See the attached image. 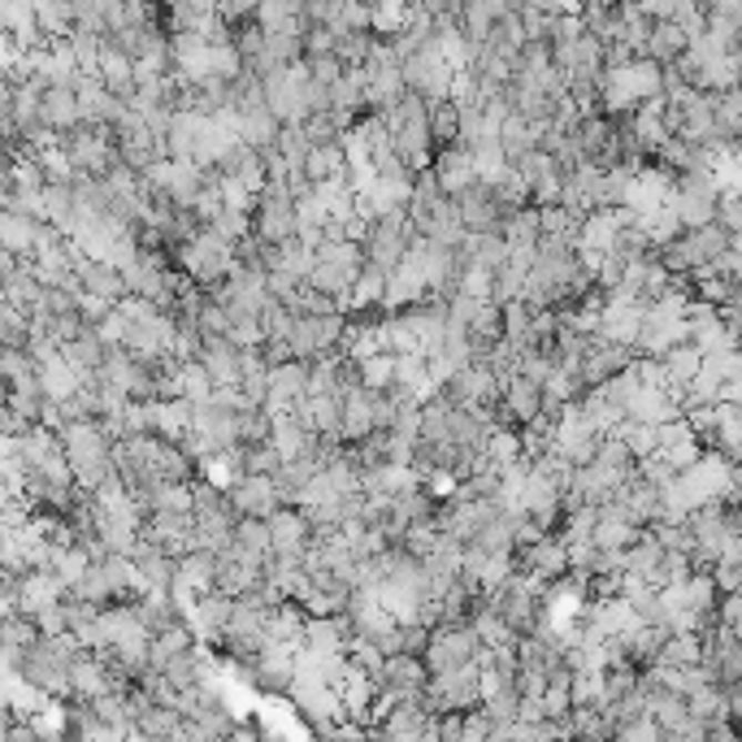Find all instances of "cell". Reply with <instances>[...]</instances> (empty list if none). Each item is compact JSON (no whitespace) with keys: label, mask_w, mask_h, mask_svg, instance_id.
<instances>
[{"label":"cell","mask_w":742,"mask_h":742,"mask_svg":"<svg viewBox=\"0 0 742 742\" xmlns=\"http://www.w3.org/2000/svg\"><path fill=\"white\" fill-rule=\"evenodd\" d=\"M174 261H179V270H183L196 287H204V292H217V287L240 270L235 244H226V240L213 235V231H204V235H196L187 247H179Z\"/></svg>","instance_id":"obj_1"},{"label":"cell","mask_w":742,"mask_h":742,"mask_svg":"<svg viewBox=\"0 0 742 742\" xmlns=\"http://www.w3.org/2000/svg\"><path fill=\"white\" fill-rule=\"evenodd\" d=\"M478 655H482V643L469 626H444V630H435V639L426 647V669H430V678H447V673L478 664Z\"/></svg>","instance_id":"obj_2"},{"label":"cell","mask_w":742,"mask_h":742,"mask_svg":"<svg viewBox=\"0 0 742 742\" xmlns=\"http://www.w3.org/2000/svg\"><path fill=\"white\" fill-rule=\"evenodd\" d=\"M226 499H231V508L240 512V521H244V517L270 521V517L283 512V495L274 487V478H261V474H244L240 482H231V487H226Z\"/></svg>","instance_id":"obj_3"},{"label":"cell","mask_w":742,"mask_h":742,"mask_svg":"<svg viewBox=\"0 0 742 742\" xmlns=\"http://www.w3.org/2000/svg\"><path fill=\"white\" fill-rule=\"evenodd\" d=\"M643 317H647V304H639V299L603 296L599 339H608V344H617V347H634L639 335H643Z\"/></svg>","instance_id":"obj_4"},{"label":"cell","mask_w":742,"mask_h":742,"mask_svg":"<svg viewBox=\"0 0 742 742\" xmlns=\"http://www.w3.org/2000/svg\"><path fill=\"white\" fill-rule=\"evenodd\" d=\"M296 673H299V647L265 643L256 651V660H252V678H256V687H265V691H292V687H296Z\"/></svg>","instance_id":"obj_5"},{"label":"cell","mask_w":742,"mask_h":742,"mask_svg":"<svg viewBox=\"0 0 742 742\" xmlns=\"http://www.w3.org/2000/svg\"><path fill=\"white\" fill-rule=\"evenodd\" d=\"M435 179H439V187H444L447 200L465 196V192H474L478 187V170H474V152L469 149H444L439 156H435Z\"/></svg>","instance_id":"obj_6"},{"label":"cell","mask_w":742,"mask_h":742,"mask_svg":"<svg viewBox=\"0 0 742 742\" xmlns=\"http://www.w3.org/2000/svg\"><path fill=\"white\" fill-rule=\"evenodd\" d=\"M270 535H274V556H296V560H304L317 539L299 508H283L278 517H270Z\"/></svg>","instance_id":"obj_7"},{"label":"cell","mask_w":742,"mask_h":742,"mask_svg":"<svg viewBox=\"0 0 742 742\" xmlns=\"http://www.w3.org/2000/svg\"><path fill=\"white\" fill-rule=\"evenodd\" d=\"M200 365L209 369V378L222 387H240V374H244V347H235L231 339H204V352H200Z\"/></svg>","instance_id":"obj_8"},{"label":"cell","mask_w":742,"mask_h":742,"mask_svg":"<svg viewBox=\"0 0 742 742\" xmlns=\"http://www.w3.org/2000/svg\"><path fill=\"white\" fill-rule=\"evenodd\" d=\"M456 209H460V222L469 235H491V231H504V217H499V204H495L491 187H474L465 196H456Z\"/></svg>","instance_id":"obj_9"},{"label":"cell","mask_w":742,"mask_h":742,"mask_svg":"<svg viewBox=\"0 0 742 742\" xmlns=\"http://www.w3.org/2000/svg\"><path fill=\"white\" fill-rule=\"evenodd\" d=\"M430 712H426V703L417 699V703H399V708H392V716L378 725L383 734L378 739L387 742H426V734H430Z\"/></svg>","instance_id":"obj_10"},{"label":"cell","mask_w":742,"mask_h":742,"mask_svg":"<svg viewBox=\"0 0 742 742\" xmlns=\"http://www.w3.org/2000/svg\"><path fill=\"white\" fill-rule=\"evenodd\" d=\"M504 413L512 417V421H521V430L530 426V421H539L547 413V396L539 383H530L526 374H517L508 387H504Z\"/></svg>","instance_id":"obj_11"},{"label":"cell","mask_w":742,"mask_h":742,"mask_svg":"<svg viewBox=\"0 0 742 742\" xmlns=\"http://www.w3.org/2000/svg\"><path fill=\"white\" fill-rule=\"evenodd\" d=\"M664 603L669 608H682V612H716L712 603H716V582H712V573L708 569H699L691 573L687 582H673V587H664Z\"/></svg>","instance_id":"obj_12"},{"label":"cell","mask_w":742,"mask_h":742,"mask_svg":"<svg viewBox=\"0 0 742 742\" xmlns=\"http://www.w3.org/2000/svg\"><path fill=\"white\" fill-rule=\"evenodd\" d=\"M231 612H235V599H226V594H204V599H196V603L187 608V617H192L200 639H226Z\"/></svg>","instance_id":"obj_13"},{"label":"cell","mask_w":742,"mask_h":742,"mask_svg":"<svg viewBox=\"0 0 742 742\" xmlns=\"http://www.w3.org/2000/svg\"><path fill=\"white\" fill-rule=\"evenodd\" d=\"M44 126L52 135H74L83 126V109H79V92L70 88H49L44 92Z\"/></svg>","instance_id":"obj_14"},{"label":"cell","mask_w":742,"mask_h":742,"mask_svg":"<svg viewBox=\"0 0 742 742\" xmlns=\"http://www.w3.org/2000/svg\"><path fill=\"white\" fill-rule=\"evenodd\" d=\"M79 278H83V296L109 299V304H122V299H126V278H122V270L109 265V261H83Z\"/></svg>","instance_id":"obj_15"},{"label":"cell","mask_w":742,"mask_h":742,"mask_svg":"<svg viewBox=\"0 0 742 742\" xmlns=\"http://www.w3.org/2000/svg\"><path fill=\"white\" fill-rule=\"evenodd\" d=\"M40 387H44V399L61 408V404H70V399L83 392V374L65 356H57L49 365H40Z\"/></svg>","instance_id":"obj_16"},{"label":"cell","mask_w":742,"mask_h":742,"mask_svg":"<svg viewBox=\"0 0 742 742\" xmlns=\"http://www.w3.org/2000/svg\"><path fill=\"white\" fill-rule=\"evenodd\" d=\"M369 435H378V421H374V396L365 387L347 392L344 396V444H365Z\"/></svg>","instance_id":"obj_17"},{"label":"cell","mask_w":742,"mask_h":742,"mask_svg":"<svg viewBox=\"0 0 742 742\" xmlns=\"http://www.w3.org/2000/svg\"><path fill=\"white\" fill-rule=\"evenodd\" d=\"M40 226H44V222H35V217H22V213H0V244H4V252H13V256H22V261H31Z\"/></svg>","instance_id":"obj_18"},{"label":"cell","mask_w":742,"mask_h":742,"mask_svg":"<svg viewBox=\"0 0 742 742\" xmlns=\"http://www.w3.org/2000/svg\"><path fill=\"white\" fill-rule=\"evenodd\" d=\"M655 664H664V669H703L708 664V643L699 634H673Z\"/></svg>","instance_id":"obj_19"},{"label":"cell","mask_w":742,"mask_h":742,"mask_svg":"<svg viewBox=\"0 0 742 742\" xmlns=\"http://www.w3.org/2000/svg\"><path fill=\"white\" fill-rule=\"evenodd\" d=\"M183 651H196V634L179 621V626H170V630H161V634H152V669L161 673L174 655H183Z\"/></svg>","instance_id":"obj_20"},{"label":"cell","mask_w":742,"mask_h":742,"mask_svg":"<svg viewBox=\"0 0 742 742\" xmlns=\"http://www.w3.org/2000/svg\"><path fill=\"white\" fill-rule=\"evenodd\" d=\"M144 512H196V491L192 482H161L156 491L144 499Z\"/></svg>","instance_id":"obj_21"},{"label":"cell","mask_w":742,"mask_h":742,"mask_svg":"<svg viewBox=\"0 0 742 742\" xmlns=\"http://www.w3.org/2000/svg\"><path fill=\"white\" fill-rule=\"evenodd\" d=\"M664 369H669V383H673V392H682V387H691L694 378L703 374V352H699L694 344L673 347V352L664 356Z\"/></svg>","instance_id":"obj_22"},{"label":"cell","mask_w":742,"mask_h":742,"mask_svg":"<svg viewBox=\"0 0 742 742\" xmlns=\"http://www.w3.org/2000/svg\"><path fill=\"white\" fill-rule=\"evenodd\" d=\"M387 283H392V270H383V265H369V261H365L360 283H356V292H352V308H383V299H387Z\"/></svg>","instance_id":"obj_23"},{"label":"cell","mask_w":742,"mask_h":742,"mask_svg":"<svg viewBox=\"0 0 742 742\" xmlns=\"http://www.w3.org/2000/svg\"><path fill=\"white\" fill-rule=\"evenodd\" d=\"M356 369H360V387H365L369 396H383V392L396 387V356H392V352L369 356V360H360Z\"/></svg>","instance_id":"obj_24"},{"label":"cell","mask_w":742,"mask_h":742,"mask_svg":"<svg viewBox=\"0 0 742 742\" xmlns=\"http://www.w3.org/2000/svg\"><path fill=\"white\" fill-rule=\"evenodd\" d=\"M504 240L512 247H539L543 244V213L526 204V209L504 226Z\"/></svg>","instance_id":"obj_25"},{"label":"cell","mask_w":742,"mask_h":742,"mask_svg":"<svg viewBox=\"0 0 742 742\" xmlns=\"http://www.w3.org/2000/svg\"><path fill=\"white\" fill-rule=\"evenodd\" d=\"M430 135H435V149H456V140H460V109L451 104V100H439V104H430Z\"/></svg>","instance_id":"obj_26"},{"label":"cell","mask_w":742,"mask_h":742,"mask_svg":"<svg viewBox=\"0 0 742 742\" xmlns=\"http://www.w3.org/2000/svg\"><path fill=\"white\" fill-rule=\"evenodd\" d=\"M179 378H183V399H187L192 408H204V404H213V396H217V383L209 378V369H204L200 360L183 365V369H179Z\"/></svg>","instance_id":"obj_27"},{"label":"cell","mask_w":742,"mask_h":742,"mask_svg":"<svg viewBox=\"0 0 742 742\" xmlns=\"http://www.w3.org/2000/svg\"><path fill=\"white\" fill-rule=\"evenodd\" d=\"M512 174L530 187V196H535V187L543 183V179H551V174H560V165H556V156H547L543 149L539 152H526L521 161H512Z\"/></svg>","instance_id":"obj_28"},{"label":"cell","mask_w":742,"mask_h":742,"mask_svg":"<svg viewBox=\"0 0 742 742\" xmlns=\"http://www.w3.org/2000/svg\"><path fill=\"white\" fill-rule=\"evenodd\" d=\"M374 44H378V35H374V31H352V35H339L335 57H339L347 70H352V65H365V61H369Z\"/></svg>","instance_id":"obj_29"},{"label":"cell","mask_w":742,"mask_h":742,"mask_svg":"<svg viewBox=\"0 0 742 742\" xmlns=\"http://www.w3.org/2000/svg\"><path fill=\"white\" fill-rule=\"evenodd\" d=\"M287 460L278 456V447L274 444H256L247 447V474H261V478H274L278 469H283Z\"/></svg>","instance_id":"obj_30"},{"label":"cell","mask_w":742,"mask_h":742,"mask_svg":"<svg viewBox=\"0 0 742 742\" xmlns=\"http://www.w3.org/2000/svg\"><path fill=\"white\" fill-rule=\"evenodd\" d=\"M304 65H308V74H313L322 88H335V83L347 74V65L339 61V57H313V61H304Z\"/></svg>","instance_id":"obj_31"},{"label":"cell","mask_w":742,"mask_h":742,"mask_svg":"<svg viewBox=\"0 0 742 742\" xmlns=\"http://www.w3.org/2000/svg\"><path fill=\"white\" fill-rule=\"evenodd\" d=\"M716 222H721L730 235H742V196H721V204H716Z\"/></svg>","instance_id":"obj_32"},{"label":"cell","mask_w":742,"mask_h":742,"mask_svg":"<svg viewBox=\"0 0 742 742\" xmlns=\"http://www.w3.org/2000/svg\"><path fill=\"white\" fill-rule=\"evenodd\" d=\"M721 626H730V630H734V634L742 639V591L730 594V599L721 603Z\"/></svg>","instance_id":"obj_33"},{"label":"cell","mask_w":742,"mask_h":742,"mask_svg":"<svg viewBox=\"0 0 742 742\" xmlns=\"http://www.w3.org/2000/svg\"><path fill=\"white\" fill-rule=\"evenodd\" d=\"M231 742H261V739H256L252 730H235V734H231Z\"/></svg>","instance_id":"obj_34"},{"label":"cell","mask_w":742,"mask_h":742,"mask_svg":"<svg viewBox=\"0 0 742 742\" xmlns=\"http://www.w3.org/2000/svg\"><path fill=\"white\" fill-rule=\"evenodd\" d=\"M730 465H734V487H739V491H742V456H734Z\"/></svg>","instance_id":"obj_35"}]
</instances>
